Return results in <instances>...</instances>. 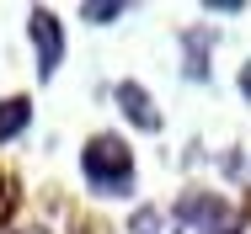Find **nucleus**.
I'll list each match as a JSON object with an SVG mask.
<instances>
[{"instance_id":"nucleus-1","label":"nucleus","mask_w":251,"mask_h":234,"mask_svg":"<svg viewBox=\"0 0 251 234\" xmlns=\"http://www.w3.org/2000/svg\"><path fill=\"white\" fill-rule=\"evenodd\" d=\"M80 176L97 197H128L134 191V149L118 133H91L80 149Z\"/></svg>"},{"instance_id":"nucleus-2","label":"nucleus","mask_w":251,"mask_h":234,"mask_svg":"<svg viewBox=\"0 0 251 234\" xmlns=\"http://www.w3.org/2000/svg\"><path fill=\"white\" fill-rule=\"evenodd\" d=\"M27 43L38 53V80H53L59 64H64V21L53 16L49 5H32L27 11Z\"/></svg>"},{"instance_id":"nucleus-3","label":"nucleus","mask_w":251,"mask_h":234,"mask_svg":"<svg viewBox=\"0 0 251 234\" xmlns=\"http://www.w3.org/2000/svg\"><path fill=\"white\" fill-rule=\"evenodd\" d=\"M176 224H193L198 234H230L235 229V208L225 197H208V191H182Z\"/></svg>"},{"instance_id":"nucleus-4","label":"nucleus","mask_w":251,"mask_h":234,"mask_svg":"<svg viewBox=\"0 0 251 234\" xmlns=\"http://www.w3.org/2000/svg\"><path fill=\"white\" fill-rule=\"evenodd\" d=\"M118 106H123V117H128V123H134V128H139V133H160V128H166V117H160V106H155L150 101V91H145V85H139V80H118Z\"/></svg>"},{"instance_id":"nucleus-5","label":"nucleus","mask_w":251,"mask_h":234,"mask_svg":"<svg viewBox=\"0 0 251 234\" xmlns=\"http://www.w3.org/2000/svg\"><path fill=\"white\" fill-rule=\"evenodd\" d=\"M27 123H32V101H27V96H5V101H0V144L22 139Z\"/></svg>"},{"instance_id":"nucleus-6","label":"nucleus","mask_w":251,"mask_h":234,"mask_svg":"<svg viewBox=\"0 0 251 234\" xmlns=\"http://www.w3.org/2000/svg\"><path fill=\"white\" fill-rule=\"evenodd\" d=\"M176 213H166V208H134L128 213V234H176Z\"/></svg>"},{"instance_id":"nucleus-7","label":"nucleus","mask_w":251,"mask_h":234,"mask_svg":"<svg viewBox=\"0 0 251 234\" xmlns=\"http://www.w3.org/2000/svg\"><path fill=\"white\" fill-rule=\"evenodd\" d=\"M203 43H214V38H208V32H182V48H187V80H208Z\"/></svg>"},{"instance_id":"nucleus-8","label":"nucleus","mask_w":251,"mask_h":234,"mask_svg":"<svg viewBox=\"0 0 251 234\" xmlns=\"http://www.w3.org/2000/svg\"><path fill=\"white\" fill-rule=\"evenodd\" d=\"M123 11H128L123 0H86V5H80V21H97V27H107V21H118Z\"/></svg>"},{"instance_id":"nucleus-9","label":"nucleus","mask_w":251,"mask_h":234,"mask_svg":"<svg viewBox=\"0 0 251 234\" xmlns=\"http://www.w3.org/2000/svg\"><path fill=\"white\" fill-rule=\"evenodd\" d=\"M208 11H219V16H235V11H246L241 0H208Z\"/></svg>"}]
</instances>
